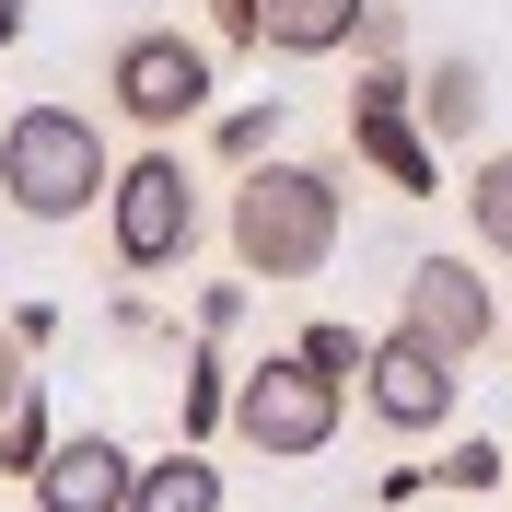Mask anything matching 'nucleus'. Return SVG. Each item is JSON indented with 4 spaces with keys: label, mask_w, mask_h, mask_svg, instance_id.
<instances>
[{
    "label": "nucleus",
    "mask_w": 512,
    "mask_h": 512,
    "mask_svg": "<svg viewBox=\"0 0 512 512\" xmlns=\"http://www.w3.org/2000/svg\"><path fill=\"white\" fill-rule=\"evenodd\" d=\"M105 94H117V117H128V128L175 140L187 117H210V94H222V59H210L198 35H128L117 59H105Z\"/></svg>",
    "instance_id": "39448f33"
},
{
    "label": "nucleus",
    "mask_w": 512,
    "mask_h": 512,
    "mask_svg": "<svg viewBox=\"0 0 512 512\" xmlns=\"http://www.w3.org/2000/svg\"><path fill=\"white\" fill-rule=\"evenodd\" d=\"M105 128L82 117V105H12V128H0V198L24 210V222H82V210H105Z\"/></svg>",
    "instance_id": "f03ea898"
},
{
    "label": "nucleus",
    "mask_w": 512,
    "mask_h": 512,
    "mask_svg": "<svg viewBox=\"0 0 512 512\" xmlns=\"http://www.w3.org/2000/svg\"><path fill=\"white\" fill-rule=\"evenodd\" d=\"M303 361H315V373H338V384H361L373 338H361V326H303Z\"/></svg>",
    "instance_id": "dca6fc26"
},
{
    "label": "nucleus",
    "mask_w": 512,
    "mask_h": 512,
    "mask_svg": "<svg viewBox=\"0 0 512 512\" xmlns=\"http://www.w3.org/2000/svg\"><path fill=\"white\" fill-rule=\"evenodd\" d=\"M408 94H419L431 152H466V140L489 128V70H478V59H431V70H408Z\"/></svg>",
    "instance_id": "9d476101"
},
{
    "label": "nucleus",
    "mask_w": 512,
    "mask_h": 512,
    "mask_svg": "<svg viewBox=\"0 0 512 512\" xmlns=\"http://www.w3.org/2000/svg\"><path fill=\"white\" fill-rule=\"evenodd\" d=\"M128 512H222V466L198 443H175L163 466H128Z\"/></svg>",
    "instance_id": "f8f14e48"
},
{
    "label": "nucleus",
    "mask_w": 512,
    "mask_h": 512,
    "mask_svg": "<svg viewBox=\"0 0 512 512\" xmlns=\"http://www.w3.org/2000/svg\"><path fill=\"white\" fill-rule=\"evenodd\" d=\"M210 35L222 47H256V0H210Z\"/></svg>",
    "instance_id": "aec40b11"
},
{
    "label": "nucleus",
    "mask_w": 512,
    "mask_h": 512,
    "mask_svg": "<svg viewBox=\"0 0 512 512\" xmlns=\"http://www.w3.org/2000/svg\"><path fill=\"white\" fill-rule=\"evenodd\" d=\"M361 24V0H256V47L268 59H338Z\"/></svg>",
    "instance_id": "9b49d317"
},
{
    "label": "nucleus",
    "mask_w": 512,
    "mask_h": 512,
    "mask_svg": "<svg viewBox=\"0 0 512 512\" xmlns=\"http://www.w3.org/2000/svg\"><path fill=\"white\" fill-rule=\"evenodd\" d=\"M338 222H350V187L326 175V163H280L256 152L233 175V210H222V245L245 280H315L326 256H338Z\"/></svg>",
    "instance_id": "f257e3e1"
},
{
    "label": "nucleus",
    "mask_w": 512,
    "mask_h": 512,
    "mask_svg": "<svg viewBox=\"0 0 512 512\" xmlns=\"http://www.w3.org/2000/svg\"><path fill=\"white\" fill-rule=\"evenodd\" d=\"M350 152L373 163L396 198H431L443 187V152H431V128H419V94H408V59H373L350 94Z\"/></svg>",
    "instance_id": "423d86ee"
},
{
    "label": "nucleus",
    "mask_w": 512,
    "mask_h": 512,
    "mask_svg": "<svg viewBox=\"0 0 512 512\" xmlns=\"http://www.w3.org/2000/svg\"><path fill=\"white\" fill-rule=\"evenodd\" d=\"M501 338H512V315H501Z\"/></svg>",
    "instance_id": "5701e85b"
},
{
    "label": "nucleus",
    "mask_w": 512,
    "mask_h": 512,
    "mask_svg": "<svg viewBox=\"0 0 512 512\" xmlns=\"http://www.w3.org/2000/svg\"><path fill=\"white\" fill-rule=\"evenodd\" d=\"M24 384H35V373H24V338H12V326H0V408H12V396H24Z\"/></svg>",
    "instance_id": "412c9836"
},
{
    "label": "nucleus",
    "mask_w": 512,
    "mask_h": 512,
    "mask_svg": "<svg viewBox=\"0 0 512 512\" xmlns=\"http://www.w3.org/2000/svg\"><path fill=\"white\" fill-rule=\"evenodd\" d=\"M210 140H222L233 163H256V152H268V140H280V94H268V105H233V117L210 128Z\"/></svg>",
    "instance_id": "f3484780"
},
{
    "label": "nucleus",
    "mask_w": 512,
    "mask_h": 512,
    "mask_svg": "<svg viewBox=\"0 0 512 512\" xmlns=\"http://www.w3.org/2000/svg\"><path fill=\"white\" fill-rule=\"evenodd\" d=\"M105 233H117V268H140V280L198 256V175L175 163V140L105 175Z\"/></svg>",
    "instance_id": "20e7f679"
},
{
    "label": "nucleus",
    "mask_w": 512,
    "mask_h": 512,
    "mask_svg": "<svg viewBox=\"0 0 512 512\" xmlns=\"http://www.w3.org/2000/svg\"><path fill=\"white\" fill-rule=\"evenodd\" d=\"M128 466H140V454L105 443V431H59L24 489H35V512H128Z\"/></svg>",
    "instance_id": "1a4fd4ad"
},
{
    "label": "nucleus",
    "mask_w": 512,
    "mask_h": 512,
    "mask_svg": "<svg viewBox=\"0 0 512 512\" xmlns=\"http://www.w3.org/2000/svg\"><path fill=\"white\" fill-rule=\"evenodd\" d=\"M350 47H361V59H408V12H396V0H361Z\"/></svg>",
    "instance_id": "a211bd4d"
},
{
    "label": "nucleus",
    "mask_w": 512,
    "mask_h": 512,
    "mask_svg": "<svg viewBox=\"0 0 512 512\" xmlns=\"http://www.w3.org/2000/svg\"><path fill=\"white\" fill-rule=\"evenodd\" d=\"M233 443H256L268 466H303V454H326L338 443V419H350V384L338 373H315L303 350H268V361H245L233 373Z\"/></svg>",
    "instance_id": "7ed1b4c3"
},
{
    "label": "nucleus",
    "mask_w": 512,
    "mask_h": 512,
    "mask_svg": "<svg viewBox=\"0 0 512 512\" xmlns=\"http://www.w3.org/2000/svg\"><path fill=\"white\" fill-rule=\"evenodd\" d=\"M466 233H478V256L512 268V152H478V175H466Z\"/></svg>",
    "instance_id": "ddd939ff"
},
{
    "label": "nucleus",
    "mask_w": 512,
    "mask_h": 512,
    "mask_svg": "<svg viewBox=\"0 0 512 512\" xmlns=\"http://www.w3.org/2000/svg\"><path fill=\"white\" fill-rule=\"evenodd\" d=\"M12 35H24V0H0V47H12Z\"/></svg>",
    "instance_id": "4be33fe9"
},
{
    "label": "nucleus",
    "mask_w": 512,
    "mask_h": 512,
    "mask_svg": "<svg viewBox=\"0 0 512 512\" xmlns=\"http://www.w3.org/2000/svg\"><path fill=\"white\" fill-rule=\"evenodd\" d=\"M454 384H466V361H443V350H419L408 326H384L373 338V361H361V408L384 419V431H443L454 419Z\"/></svg>",
    "instance_id": "6e6552de"
},
{
    "label": "nucleus",
    "mask_w": 512,
    "mask_h": 512,
    "mask_svg": "<svg viewBox=\"0 0 512 512\" xmlns=\"http://www.w3.org/2000/svg\"><path fill=\"white\" fill-rule=\"evenodd\" d=\"M396 326L419 350H443V361H478L501 338V291L478 280V256H419L408 291H396Z\"/></svg>",
    "instance_id": "0eeeda50"
},
{
    "label": "nucleus",
    "mask_w": 512,
    "mask_h": 512,
    "mask_svg": "<svg viewBox=\"0 0 512 512\" xmlns=\"http://www.w3.org/2000/svg\"><path fill=\"white\" fill-rule=\"evenodd\" d=\"M222 408H233V361L198 350V361H187V443H198V431H222Z\"/></svg>",
    "instance_id": "2eb2a0df"
},
{
    "label": "nucleus",
    "mask_w": 512,
    "mask_h": 512,
    "mask_svg": "<svg viewBox=\"0 0 512 512\" xmlns=\"http://www.w3.org/2000/svg\"><path fill=\"white\" fill-rule=\"evenodd\" d=\"M47 443H59V419H47V396H12V408H0V478H35V466H47Z\"/></svg>",
    "instance_id": "4468645a"
},
{
    "label": "nucleus",
    "mask_w": 512,
    "mask_h": 512,
    "mask_svg": "<svg viewBox=\"0 0 512 512\" xmlns=\"http://www.w3.org/2000/svg\"><path fill=\"white\" fill-rule=\"evenodd\" d=\"M443 489H501V443H454V466H431Z\"/></svg>",
    "instance_id": "6ab92c4d"
}]
</instances>
